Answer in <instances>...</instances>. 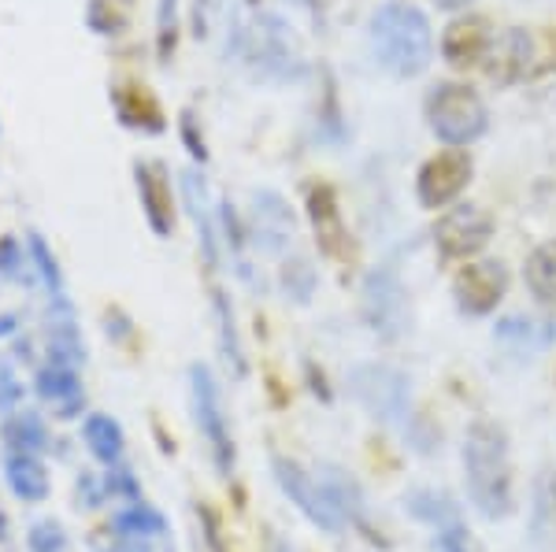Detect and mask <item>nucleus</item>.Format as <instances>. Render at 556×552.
<instances>
[{
  "instance_id": "nucleus-14",
  "label": "nucleus",
  "mask_w": 556,
  "mask_h": 552,
  "mask_svg": "<svg viewBox=\"0 0 556 552\" xmlns=\"http://www.w3.org/2000/svg\"><path fill=\"white\" fill-rule=\"evenodd\" d=\"M134 178H138V197L146 208V219L156 238H172L175 230V208H172V182H167L164 164H134Z\"/></svg>"
},
{
  "instance_id": "nucleus-16",
  "label": "nucleus",
  "mask_w": 556,
  "mask_h": 552,
  "mask_svg": "<svg viewBox=\"0 0 556 552\" xmlns=\"http://www.w3.org/2000/svg\"><path fill=\"white\" fill-rule=\"evenodd\" d=\"M112 530L123 545H134V549H146L149 545H160V541L172 538V523L160 509H152L146 501H130L123 504L119 512L112 515Z\"/></svg>"
},
{
  "instance_id": "nucleus-8",
  "label": "nucleus",
  "mask_w": 556,
  "mask_h": 552,
  "mask_svg": "<svg viewBox=\"0 0 556 552\" xmlns=\"http://www.w3.org/2000/svg\"><path fill=\"white\" fill-rule=\"evenodd\" d=\"M361 308H364V323L371 334H379L382 342H393V337L405 334L408 326V297L401 279L390 271V267H379L364 279V293H361Z\"/></svg>"
},
{
  "instance_id": "nucleus-38",
  "label": "nucleus",
  "mask_w": 556,
  "mask_h": 552,
  "mask_svg": "<svg viewBox=\"0 0 556 552\" xmlns=\"http://www.w3.org/2000/svg\"><path fill=\"white\" fill-rule=\"evenodd\" d=\"M182 141H186V149H190V156L193 159H208V149H204V138H197V123H193V115L186 112L182 115Z\"/></svg>"
},
{
  "instance_id": "nucleus-35",
  "label": "nucleus",
  "mask_w": 556,
  "mask_h": 552,
  "mask_svg": "<svg viewBox=\"0 0 556 552\" xmlns=\"http://www.w3.org/2000/svg\"><path fill=\"white\" fill-rule=\"evenodd\" d=\"M175 38H178V0H160V8H156V52H160L164 64L175 52Z\"/></svg>"
},
{
  "instance_id": "nucleus-25",
  "label": "nucleus",
  "mask_w": 556,
  "mask_h": 552,
  "mask_svg": "<svg viewBox=\"0 0 556 552\" xmlns=\"http://www.w3.org/2000/svg\"><path fill=\"white\" fill-rule=\"evenodd\" d=\"M316 475H319V483L327 486L330 501H334L338 509H342L349 527H364V523H367V497H364L361 483H356V478L349 475V471L334 467V464H319Z\"/></svg>"
},
{
  "instance_id": "nucleus-11",
  "label": "nucleus",
  "mask_w": 556,
  "mask_h": 552,
  "mask_svg": "<svg viewBox=\"0 0 556 552\" xmlns=\"http://www.w3.org/2000/svg\"><path fill=\"white\" fill-rule=\"evenodd\" d=\"M490 234H493V219L482 208H475V204H460V208L445 211L434 227L438 248H442L445 256L479 253V248L490 242Z\"/></svg>"
},
{
  "instance_id": "nucleus-28",
  "label": "nucleus",
  "mask_w": 556,
  "mask_h": 552,
  "mask_svg": "<svg viewBox=\"0 0 556 552\" xmlns=\"http://www.w3.org/2000/svg\"><path fill=\"white\" fill-rule=\"evenodd\" d=\"M405 512L416 515L419 523H427L430 530L445 527V523H456L460 519V509L450 501L445 493H438V489H412V493H405Z\"/></svg>"
},
{
  "instance_id": "nucleus-23",
  "label": "nucleus",
  "mask_w": 556,
  "mask_h": 552,
  "mask_svg": "<svg viewBox=\"0 0 556 552\" xmlns=\"http://www.w3.org/2000/svg\"><path fill=\"white\" fill-rule=\"evenodd\" d=\"M83 441L89 449V457L97 460V464L112 467L123 460V452H127V434H123V426L115 415L108 412H89L83 420Z\"/></svg>"
},
{
  "instance_id": "nucleus-20",
  "label": "nucleus",
  "mask_w": 556,
  "mask_h": 552,
  "mask_svg": "<svg viewBox=\"0 0 556 552\" xmlns=\"http://www.w3.org/2000/svg\"><path fill=\"white\" fill-rule=\"evenodd\" d=\"M45 360L67 363V368H83L86 363V342L83 331H78L75 308L49 311V319H45Z\"/></svg>"
},
{
  "instance_id": "nucleus-37",
  "label": "nucleus",
  "mask_w": 556,
  "mask_h": 552,
  "mask_svg": "<svg viewBox=\"0 0 556 552\" xmlns=\"http://www.w3.org/2000/svg\"><path fill=\"white\" fill-rule=\"evenodd\" d=\"M312 282H316V279H312V267L308 264L298 260V264H286L282 267V286H286V293H290L293 300H301V305L312 297Z\"/></svg>"
},
{
  "instance_id": "nucleus-24",
  "label": "nucleus",
  "mask_w": 556,
  "mask_h": 552,
  "mask_svg": "<svg viewBox=\"0 0 556 552\" xmlns=\"http://www.w3.org/2000/svg\"><path fill=\"white\" fill-rule=\"evenodd\" d=\"M308 211H312V227H316V238H319L323 253H327V256H342L345 227H342V211H338L334 190H330V185H312Z\"/></svg>"
},
{
  "instance_id": "nucleus-41",
  "label": "nucleus",
  "mask_w": 556,
  "mask_h": 552,
  "mask_svg": "<svg viewBox=\"0 0 556 552\" xmlns=\"http://www.w3.org/2000/svg\"><path fill=\"white\" fill-rule=\"evenodd\" d=\"M101 552H146V549H134V545H119V549H101Z\"/></svg>"
},
{
  "instance_id": "nucleus-2",
  "label": "nucleus",
  "mask_w": 556,
  "mask_h": 552,
  "mask_svg": "<svg viewBox=\"0 0 556 552\" xmlns=\"http://www.w3.org/2000/svg\"><path fill=\"white\" fill-rule=\"evenodd\" d=\"M371 52L375 60L397 78L424 75L434 52L430 23L412 4H386L371 20Z\"/></svg>"
},
{
  "instance_id": "nucleus-21",
  "label": "nucleus",
  "mask_w": 556,
  "mask_h": 552,
  "mask_svg": "<svg viewBox=\"0 0 556 552\" xmlns=\"http://www.w3.org/2000/svg\"><path fill=\"white\" fill-rule=\"evenodd\" d=\"M0 441H4V449H23V452H38V457H45V452L52 449V431L41 412L20 408V412L0 420Z\"/></svg>"
},
{
  "instance_id": "nucleus-18",
  "label": "nucleus",
  "mask_w": 556,
  "mask_h": 552,
  "mask_svg": "<svg viewBox=\"0 0 556 552\" xmlns=\"http://www.w3.org/2000/svg\"><path fill=\"white\" fill-rule=\"evenodd\" d=\"M493 337L516 356H542L556 345V326L534 316H505L493 326Z\"/></svg>"
},
{
  "instance_id": "nucleus-1",
  "label": "nucleus",
  "mask_w": 556,
  "mask_h": 552,
  "mask_svg": "<svg viewBox=\"0 0 556 552\" xmlns=\"http://www.w3.org/2000/svg\"><path fill=\"white\" fill-rule=\"evenodd\" d=\"M460 464L471 509L490 523L508 519L516 512V475L508 434L493 420H475L464 431Z\"/></svg>"
},
{
  "instance_id": "nucleus-29",
  "label": "nucleus",
  "mask_w": 556,
  "mask_h": 552,
  "mask_svg": "<svg viewBox=\"0 0 556 552\" xmlns=\"http://www.w3.org/2000/svg\"><path fill=\"white\" fill-rule=\"evenodd\" d=\"M527 286L542 305L556 308V242L538 245L531 256H527Z\"/></svg>"
},
{
  "instance_id": "nucleus-3",
  "label": "nucleus",
  "mask_w": 556,
  "mask_h": 552,
  "mask_svg": "<svg viewBox=\"0 0 556 552\" xmlns=\"http://www.w3.org/2000/svg\"><path fill=\"white\" fill-rule=\"evenodd\" d=\"M349 389L361 405L371 412V420H379L393 431H405L412 426V389L408 378L401 375L390 363H361L349 375Z\"/></svg>"
},
{
  "instance_id": "nucleus-4",
  "label": "nucleus",
  "mask_w": 556,
  "mask_h": 552,
  "mask_svg": "<svg viewBox=\"0 0 556 552\" xmlns=\"http://www.w3.org/2000/svg\"><path fill=\"white\" fill-rule=\"evenodd\" d=\"M190 400H193L197 431H201L204 445H208L215 471L223 478H230L235 475V438H230L227 412H223L219 382H215V375L204 363H193L190 368Z\"/></svg>"
},
{
  "instance_id": "nucleus-5",
  "label": "nucleus",
  "mask_w": 556,
  "mask_h": 552,
  "mask_svg": "<svg viewBox=\"0 0 556 552\" xmlns=\"http://www.w3.org/2000/svg\"><path fill=\"white\" fill-rule=\"evenodd\" d=\"M245 60L253 67L256 78L264 82H290V78H301V52L290 38V26H286L278 15H260L253 23V30H245Z\"/></svg>"
},
{
  "instance_id": "nucleus-9",
  "label": "nucleus",
  "mask_w": 556,
  "mask_h": 552,
  "mask_svg": "<svg viewBox=\"0 0 556 552\" xmlns=\"http://www.w3.org/2000/svg\"><path fill=\"white\" fill-rule=\"evenodd\" d=\"M34 394H38L41 405L52 408V420H78L86 408V386L78 368H67V363H52L45 360L38 371H34Z\"/></svg>"
},
{
  "instance_id": "nucleus-31",
  "label": "nucleus",
  "mask_w": 556,
  "mask_h": 552,
  "mask_svg": "<svg viewBox=\"0 0 556 552\" xmlns=\"http://www.w3.org/2000/svg\"><path fill=\"white\" fill-rule=\"evenodd\" d=\"M26 549H30V552H67L71 538L64 530V523H60V519L30 523V530H26Z\"/></svg>"
},
{
  "instance_id": "nucleus-39",
  "label": "nucleus",
  "mask_w": 556,
  "mask_h": 552,
  "mask_svg": "<svg viewBox=\"0 0 556 552\" xmlns=\"http://www.w3.org/2000/svg\"><path fill=\"white\" fill-rule=\"evenodd\" d=\"M20 326H23V316H20V311H0V342H4V337H15V334H20Z\"/></svg>"
},
{
  "instance_id": "nucleus-36",
  "label": "nucleus",
  "mask_w": 556,
  "mask_h": 552,
  "mask_svg": "<svg viewBox=\"0 0 556 552\" xmlns=\"http://www.w3.org/2000/svg\"><path fill=\"white\" fill-rule=\"evenodd\" d=\"M434 552H479V549H475V538L464 527V519H456L434 530Z\"/></svg>"
},
{
  "instance_id": "nucleus-15",
  "label": "nucleus",
  "mask_w": 556,
  "mask_h": 552,
  "mask_svg": "<svg viewBox=\"0 0 556 552\" xmlns=\"http://www.w3.org/2000/svg\"><path fill=\"white\" fill-rule=\"evenodd\" d=\"M249 234L264 253H282L293 242V216L286 201L271 190L253 193V219H249Z\"/></svg>"
},
{
  "instance_id": "nucleus-19",
  "label": "nucleus",
  "mask_w": 556,
  "mask_h": 552,
  "mask_svg": "<svg viewBox=\"0 0 556 552\" xmlns=\"http://www.w3.org/2000/svg\"><path fill=\"white\" fill-rule=\"evenodd\" d=\"M182 201H186V211H190L193 227H197V242H201V253H204V264L219 267V230H215V216H212V204H208V185L197 171H186L182 175Z\"/></svg>"
},
{
  "instance_id": "nucleus-40",
  "label": "nucleus",
  "mask_w": 556,
  "mask_h": 552,
  "mask_svg": "<svg viewBox=\"0 0 556 552\" xmlns=\"http://www.w3.org/2000/svg\"><path fill=\"white\" fill-rule=\"evenodd\" d=\"M438 8H464V4H471V0H434Z\"/></svg>"
},
{
  "instance_id": "nucleus-33",
  "label": "nucleus",
  "mask_w": 556,
  "mask_h": 552,
  "mask_svg": "<svg viewBox=\"0 0 556 552\" xmlns=\"http://www.w3.org/2000/svg\"><path fill=\"white\" fill-rule=\"evenodd\" d=\"M23 400H26L23 375L15 371L12 360H4V356H0V420H4V415H12V412H20Z\"/></svg>"
},
{
  "instance_id": "nucleus-17",
  "label": "nucleus",
  "mask_w": 556,
  "mask_h": 552,
  "mask_svg": "<svg viewBox=\"0 0 556 552\" xmlns=\"http://www.w3.org/2000/svg\"><path fill=\"white\" fill-rule=\"evenodd\" d=\"M26 253H30L34 282H38L41 293H45V300H49V311H67V308H75V305H71V293H67L64 267H60L56 253H52V245L45 242L38 230H30V234H26Z\"/></svg>"
},
{
  "instance_id": "nucleus-27",
  "label": "nucleus",
  "mask_w": 556,
  "mask_h": 552,
  "mask_svg": "<svg viewBox=\"0 0 556 552\" xmlns=\"http://www.w3.org/2000/svg\"><path fill=\"white\" fill-rule=\"evenodd\" d=\"M112 104H115V112H119L123 127L146 130V133H160V130H164V115H160V108L149 101L146 93H141V89L115 86L112 89Z\"/></svg>"
},
{
  "instance_id": "nucleus-13",
  "label": "nucleus",
  "mask_w": 556,
  "mask_h": 552,
  "mask_svg": "<svg viewBox=\"0 0 556 552\" xmlns=\"http://www.w3.org/2000/svg\"><path fill=\"white\" fill-rule=\"evenodd\" d=\"M0 471H4V483L12 489L15 501L23 504H45L52 493L49 483V467L38 452H23V449H4L0 452Z\"/></svg>"
},
{
  "instance_id": "nucleus-32",
  "label": "nucleus",
  "mask_w": 556,
  "mask_h": 552,
  "mask_svg": "<svg viewBox=\"0 0 556 552\" xmlns=\"http://www.w3.org/2000/svg\"><path fill=\"white\" fill-rule=\"evenodd\" d=\"M0 279H12V282H23V279H34L30 271V253H26V238H4L0 242Z\"/></svg>"
},
{
  "instance_id": "nucleus-10",
  "label": "nucleus",
  "mask_w": 556,
  "mask_h": 552,
  "mask_svg": "<svg viewBox=\"0 0 556 552\" xmlns=\"http://www.w3.org/2000/svg\"><path fill=\"white\" fill-rule=\"evenodd\" d=\"M471 178V159L460 149L450 153H438L434 159H427L424 171H419V201L427 208H445L450 201L460 197V190Z\"/></svg>"
},
{
  "instance_id": "nucleus-6",
  "label": "nucleus",
  "mask_w": 556,
  "mask_h": 552,
  "mask_svg": "<svg viewBox=\"0 0 556 552\" xmlns=\"http://www.w3.org/2000/svg\"><path fill=\"white\" fill-rule=\"evenodd\" d=\"M427 119L445 145H468L486 130V104L475 89L445 82L427 97Z\"/></svg>"
},
{
  "instance_id": "nucleus-12",
  "label": "nucleus",
  "mask_w": 556,
  "mask_h": 552,
  "mask_svg": "<svg viewBox=\"0 0 556 552\" xmlns=\"http://www.w3.org/2000/svg\"><path fill=\"white\" fill-rule=\"evenodd\" d=\"M508 290V271L497 260H482V264H468L453 282L456 305L471 316H486V311L497 308V300L505 297Z\"/></svg>"
},
{
  "instance_id": "nucleus-34",
  "label": "nucleus",
  "mask_w": 556,
  "mask_h": 552,
  "mask_svg": "<svg viewBox=\"0 0 556 552\" xmlns=\"http://www.w3.org/2000/svg\"><path fill=\"white\" fill-rule=\"evenodd\" d=\"M101 486H104V501H108V497H112V501H123V504L141 501V486H138V478H134L130 467L112 464L101 475Z\"/></svg>"
},
{
  "instance_id": "nucleus-7",
  "label": "nucleus",
  "mask_w": 556,
  "mask_h": 552,
  "mask_svg": "<svg viewBox=\"0 0 556 552\" xmlns=\"http://www.w3.org/2000/svg\"><path fill=\"white\" fill-rule=\"evenodd\" d=\"M271 475H275L278 489L290 497V504L312 523V527H319V530H327V534H342L349 527L342 509L330 501L327 486L319 483V475H308V471H304L298 460L271 457Z\"/></svg>"
},
{
  "instance_id": "nucleus-26",
  "label": "nucleus",
  "mask_w": 556,
  "mask_h": 552,
  "mask_svg": "<svg viewBox=\"0 0 556 552\" xmlns=\"http://www.w3.org/2000/svg\"><path fill=\"white\" fill-rule=\"evenodd\" d=\"M490 49V34H486V23L482 20H460L445 30L442 38V52L453 67H471L486 56Z\"/></svg>"
},
{
  "instance_id": "nucleus-30",
  "label": "nucleus",
  "mask_w": 556,
  "mask_h": 552,
  "mask_svg": "<svg viewBox=\"0 0 556 552\" xmlns=\"http://www.w3.org/2000/svg\"><path fill=\"white\" fill-rule=\"evenodd\" d=\"M215 319H219V349L227 356V363L235 368V378H245V349H241V337L235 326V308H230L227 293L215 290Z\"/></svg>"
},
{
  "instance_id": "nucleus-22",
  "label": "nucleus",
  "mask_w": 556,
  "mask_h": 552,
  "mask_svg": "<svg viewBox=\"0 0 556 552\" xmlns=\"http://www.w3.org/2000/svg\"><path fill=\"white\" fill-rule=\"evenodd\" d=\"M531 541L538 552H556V475L542 471L531 486Z\"/></svg>"
}]
</instances>
